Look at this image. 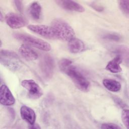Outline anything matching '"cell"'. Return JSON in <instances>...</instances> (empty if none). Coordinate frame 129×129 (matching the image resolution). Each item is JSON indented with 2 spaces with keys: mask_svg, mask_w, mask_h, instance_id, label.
<instances>
[{
  "mask_svg": "<svg viewBox=\"0 0 129 129\" xmlns=\"http://www.w3.org/2000/svg\"><path fill=\"white\" fill-rule=\"evenodd\" d=\"M50 26L53 29L57 39L69 41L75 37V31L73 28L65 21L56 19L53 20Z\"/></svg>",
  "mask_w": 129,
  "mask_h": 129,
  "instance_id": "6da1fadb",
  "label": "cell"
},
{
  "mask_svg": "<svg viewBox=\"0 0 129 129\" xmlns=\"http://www.w3.org/2000/svg\"><path fill=\"white\" fill-rule=\"evenodd\" d=\"M63 73L69 76L78 89L83 92H86L89 90L90 87L89 82L73 64L71 65Z\"/></svg>",
  "mask_w": 129,
  "mask_h": 129,
  "instance_id": "7a4b0ae2",
  "label": "cell"
},
{
  "mask_svg": "<svg viewBox=\"0 0 129 129\" xmlns=\"http://www.w3.org/2000/svg\"><path fill=\"white\" fill-rule=\"evenodd\" d=\"M14 36L18 40L23 42L24 44L41 50L49 51L51 49L50 45L48 42L29 34L18 33H15L14 34Z\"/></svg>",
  "mask_w": 129,
  "mask_h": 129,
  "instance_id": "3957f363",
  "label": "cell"
},
{
  "mask_svg": "<svg viewBox=\"0 0 129 129\" xmlns=\"http://www.w3.org/2000/svg\"><path fill=\"white\" fill-rule=\"evenodd\" d=\"M39 68L43 77L46 79H50L53 74L54 70V61L49 55H43L39 63Z\"/></svg>",
  "mask_w": 129,
  "mask_h": 129,
  "instance_id": "277c9868",
  "label": "cell"
},
{
  "mask_svg": "<svg viewBox=\"0 0 129 129\" xmlns=\"http://www.w3.org/2000/svg\"><path fill=\"white\" fill-rule=\"evenodd\" d=\"M21 85L27 91L29 96L32 99H37L43 95L41 88L34 80H24L21 82Z\"/></svg>",
  "mask_w": 129,
  "mask_h": 129,
  "instance_id": "5b68a950",
  "label": "cell"
},
{
  "mask_svg": "<svg viewBox=\"0 0 129 129\" xmlns=\"http://www.w3.org/2000/svg\"><path fill=\"white\" fill-rule=\"evenodd\" d=\"M27 27L30 31L46 39H57L54 31L50 26L46 25H29Z\"/></svg>",
  "mask_w": 129,
  "mask_h": 129,
  "instance_id": "8992f818",
  "label": "cell"
},
{
  "mask_svg": "<svg viewBox=\"0 0 129 129\" xmlns=\"http://www.w3.org/2000/svg\"><path fill=\"white\" fill-rule=\"evenodd\" d=\"M5 19L7 24L12 29H19L27 24V21L24 17L15 13L11 12L7 14Z\"/></svg>",
  "mask_w": 129,
  "mask_h": 129,
  "instance_id": "52a82bcc",
  "label": "cell"
},
{
  "mask_svg": "<svg viewBox=\"0 0 129 129\" xmlns=\"http://www.w3.org/2000/svg\"><path fill=\"white\" fill-rule=\"evenodd\" d=\"M15 99L9 88L5 85L0 88V102L4 106H11L15 103Z\"/></svg>",
  "mask_w": 129,
  "mask_h": 129,
  "instance_id": "ba28073f",
  "label": "cell"
},
{
  "mask_svg": "<svg viewBox=\"0 0 129 129\" xmlns=\"http://www.w3.org/2000/svg\"><path fill=\"white\" fill-rule=\"evenodd\" d=\"M56 3L62 9L80 13H83L85 11L84 8L80 4L70 0H59L55 1Z\"/></svg>",
  "mask_w": 129,
  "mask_h": 129,
  "instance_id": "9c48e42d",
  "label": "cell"
},
{
  "mask_svg": "<svg viewBox=\"0 0 129 129\" xmlns=\"http://www.w3.org/2000/svg\"><path fill=\"white\" fill-rule=\"evenodd\" d=\"M19 52L20 55L27 60H35L38 57V53L29 45L26 44L21 45L19 48Z\"/></svg>",
  "mask_w": 129,
  "mask_h": 129,
  "instance_id": "30bf717a",
  "label": "cell"
},
{
  "mask_svg": "<svg viewBox=\"0 0 129 129\" xmlns=\"http://www.w3.org/2000/svg\"><path fill=\"white\" fill-rule=\"evenodd\" d=\"M20 114L22 118L29 124H33L35 123L36 117V114L30 107L26 105H22L20 109Z\"/></svg>",
  "mask_w": 129,
  "mask_h": 129,
  "instance_id": "8fae6325",
  "label": "cell"
},
{
  "mask_svg": "<svg viewBox=\"0 0 129 129\" xmlns=\"http://www.w3.org/2000/svg\"><path fill=\"white\" fill-rule=\"evenodd\" d=\"M68 47L71 52L73 53H78L84 50L85 44L81 40L74 37L68 41Z\"/></svg>",
  "mask_w": 129,
  "mask_h": 129,
  "instance_id": "7c38bea8",
  "label": "cell"
},
{
  "mask_svg": "<svg viewBox=\"0 0 129 129\" xmlns=\"http://www.w3.org/2000/svg\"><path fill=\"white\" fill-rule=\"evenodd\" d=\"M122 58L120 55H117L109 61L106 66V69L110 72L116 74L121 72L122 69L120 66Z\"/></svg>",
  "mask_w": 129,
  "mask_h": 129,
  "instance_id": "4fadbf2b",
  "label": "cell"
},
{
  "mask_svg": "<svg viewBox=\"0 0 129 129\" xmlns=\"http://www.w3.org/2000/svg\"><path fill=\"white\" fill-rule=\"evenodd\" d=\"M42 8L40 4L37 2L31 3L29 7V13L32 19L39 20L41 15Z\"/></svg>",
  "mask_w": 129,
  "mask_h": 129,
  "instance_id": "5bb4252c",
  "label": "cell"
},
{
  "mask_svg": "<svg viewBox=\"0 0 129 129\" xmlns=\"http://www.w3.org/2000/svg\"><path fill=\"white\" fill-rule=\"evenodd\" d=\"M102 83L103 86L111 92H118L121 89L120 83L115 80L105 79L103 80Z\"/></svg>",
  "mask_w": 129,
  "mask_h": 129,
  "instance_id": "9a60e30c",
  "label": "cell"
},
{
  "mask_svg": "<svg viewBox=\"0 0 129 129\" xmlns=\"http://www.w3.org/2000/svg\"><path fill=\"white\" fill-rule=\"evenodd\" d=\"M119 8L120 11L125 16H128L129 15V1L121 0L118 2Z\"/></svg>",
  "mask_w": 129,
  "mask_h": 129,
  "instance_id": "2e32d148",
  "label": "cell"
},
{
  "mask_svg": "<svg viewBox=\"0 0 129 129\" xmlns=\"http://www.w3.org/2000/svg\"><path fill=\"white\" fill-rule=\"evenodd\" d=\"M72 64V61L67 58H62L59 60L58 66L59 69L63 72Z\"/></svg>",
  "mask_w": 129,
  "mask_h": 129,
  "instance_id": "e0dca14e",
  "label": "cell"
},
{
  "mask_svg": "<svg viewBox=\"0 0 129 129\" xmlns=\"http://www.w3.org/2000/svg\"><path fill=\"white\" fill-rule=\"evenodd\" d=\"M128 110L127 109H124L122 111L121 113V119L123 124L125 126L128 128Z\"/></svg>",
  "mask_w": 129,
  "mask_h": 129,
  "instance_id": "ac0fdd59",
  "label": "cell"
},
{
  "mask_svg": "<svg viewBox=\"0 0 129 129\" xmlns=\"http://www.w3.org/2000/svg\"><path fill=\"white\" fill-rule=\"evenodd\" d=\"M101 128L106 129V128H112V129H120L121 127L118 125L112 123H103L101 125Z\"/></svg>",
  "mask_w": 129,
  "mask_h": 129,
  "instance_id": "d6986e66",
  "label": "cell"
},
{
  "mask_svg": "<svg viewBox=\"0 0 129 129\" xmlns=\"http://www.w3.org/2000/svg\"><path fill=\"white\" fill-rule=\"evenodd\" d=\"M13 3L15 5V8L17 10L20 12L22 13L23 10V6L22 1H13Z\"/></svg>",
  "mask_w": 129,
  "mask_h": 129,
  "instance_id": "ffe728a7",
  "label": "cell"
},
{
  "mask_svg": "<svg viewBox=\"0 0 129 129\" xmlns=\"http://www.w3.org/2000/svg\"><path fill=\"white\" fill-rule=\"evenodd\" d=\"M105 37L108 39H110V40H115V41H118V40L120 39L119 36L117 34H107L105 36Z\"/></svg>",
  "mask_w": 129,
  "mask_h": 129,
  "instance_id": "44dd1931",
  "label": "cell"
},
{
  "mask_svg": "<svg viewBox=\"0 0 129 129\" xmlns=\"http://www.w3.org/2000/svg\"><path fill=\"white\" fill-rule=\"evenodd\" d=\"M29 128H35V129H37V128H41V127L37 124H35V123L33 124H30Z\"/></svg>",
  "mask_w": 129,
  "mask_h": 129,
  "instance_id": "7402d4cb",
  "label": "cell"
},
{
  "mask_svg": "<svg viewBox=\"0 0 129 129\" xmlns=\"http://www.w3.org/2000/svg\"><path fill=\"white\" fill-rule=\"evenodd\" d=\"M0 17H1V21H2L3 20V15H2L1 12V16H0Z\"/></svg>",
  "mask_w": 129,
  "mask_h": 129,
  "instance_id": "603a6c76",
  "label": "cell"
}]
</instances>
